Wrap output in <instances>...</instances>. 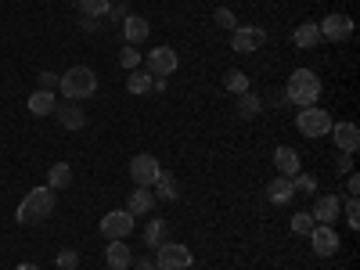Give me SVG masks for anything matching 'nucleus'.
<instances>
[{"label":"nucleus","instance_id":"72a5a7b5","mask_svg":"<svg viewBox=\"0 0 360 270\" xmlns=\"http://www.w3.org/2000/svg\"><path fill=\"white\" fill-rule=\"evenodd\" d=\"M346 224L356 231L360 227V202L353 198V195H346Z\"/></svg>","mask_w":360,"mask_h":270},{"label":"nucleus","instance_id":"cd10ccee","mask_svg":"<svg viewBox=\"0 0 360 270\" xmlns=\"http://www.w3.org/2000/svg\"><path fill=\"white\" fill-rule=\"evenodd\" d=\"M292 188H295V195H314L317 191V176L314 173H295L292 176Z\"/></svg>","mask_w":360,"mask_h":270},{"label":"nucleus","instance_id":"58836bf2","mask_svg":"<svg viewBox=\"0 0 360 270\" xmlns=\"http://www.w3.org/2000/svg\"><path fill=\"white\" fill-rule=\"evenodd\" d=\"M137 270H159V266H155L152 256H141V259H137Z\"/></svg>","mask_w":360,"mask_h":270},{"label":"nucleus","instance_id":"412c9836","mask_svg":"<svg viewBox=\"0 0 360 270\" xmlns=\"http://www.w3.org/2000/svg\"><path fill=\"white\" fill-rule=\"evenodd\" d=\"M274 166H278L281 176H295L299 173V152H295V148H288V144H281L278 152H274Z\"/></svg>","mask_w":360,"mask_h":270},{"label":"nucleus","instance_id":"f257e3e1","mask_svg":"<svg viewBox=\"0 0 360 270\" xmlns=\"http://www.w3.org/2000/svg\"><path fill=\"white\" fill-rule=\"evenodd\" d=\"M51 213H54V191L44 184V188H33L22 198V205L15 209V220L22 227H33V224H44Z\"/></svg>","mask_w":360,"mask_h":270},{"label":"nucleus","instance_id":"c756f323","mask_svg":"<svg viewBox=\"0 0 360 270\" xmlns=\"http://www.w3.org/2000/svg\"><path fill=\"white\" fill-rule=\"evenodd\" d=\"M213 22H217L220 29H227V33H234V29H238V18H234L231 8H217V11H213Z\"/></svg>","mask_w":360,"mask_h":270},{"label":"nucleus","instance_id":"1a4fd4ad","mask_svg":"<svg viewBox=\"0 0 360 270\" xmlns=\"http://www.w3.org/2000/svg\"><path fill=\"white\" fill-rule=\"evenodd\" d=\"M137 227V217H130L127 209H115V213H105V220H101V234L108 238H127L130 231Z\"/></svg>","mask_w":360,"mask_h":270},{"label":"nucleus","instance_id":"7ed1b4c3","mask_svg":"<svg viewBox=\"0 0 360 270\" xmlns=\"http://www.w3.org/2000/svg\"><path fill=\"white\" fill-rule=\"evenodd\" d=\"M58 90L65 94V101H86V98H94V90H98V72L86 69V65H72L62 79H58Z\"/></svg>","mask_w":360,"mask_h":270},{"label":"nucleus","instance_id":"a211bd4d","mask_svg":"<svg viewBox=\"0 0 360 270\" xmlns=\"http://www.w3.org/2000/svg\"><path fill=\"white\" fill-rule=\"evenodd\" d=\"M25 108L33 112V115H54V108H58V98H54V90H33L29 94V101H25Z\"/></svg>","mask_w":360,"mask_h":270},{"label":"nucleus","instance_id":"7c9ffc66","mask_svg":"<svg viewBox=\"0 0 360 270\" xmlns=\"http://www.w3.org/2000/svg\"><path fill=\"white\" fill-rule=\"evenodd\" d=\"M119 65H123V69H127V72H134V69H137V65H141V51H137V47H130V44H127V51H123V54H119Z\"/></svg>","mask_w":360,"mask_h":270},{"label":"nucleus","instance_id":"c9c22d12","mask_svg":"<svg viewBox=\"0 0 360 270\" xmlns=\"http://www.w3.org/2000/svg\"><path fill=\"white\" fill-rule=\"evenodd\" d=\"M335 166H339V173H349L353 169V152H339L335 155Z\"/></svg>","mask_w":360,"mask_h":270},{"label":"nucleus","instance_id":"9d476101","mask_svg":"<svg viewBox=\"0 0 360 270\" xmlns=\"http://www.w3.org/2000/svg\"><path fill=\"white\" fill-rule=\"evenodd\" d=\"M317 29H321V40L342 44V40H349V37H353V18H349V15H328Z\"/></svg>","mask_w":360,"mask_h":270},{"label":"nucleus","instance_id":"e433bc0d","mask_svg":"<svg viewBox=\"0 0 360 270\" xmlns=\"http://www.w3.org/2000/svg\"><path fill=\"white\" fill-rule=\"evenodd\" d=\"M346 195H353V198L360 195V176L356 173H349V180H346Z\"/></svg>","mask_w":360,"mask_h":270},{"label":"nucleus","instance_id":"ea45409f","mask_svg":"<svg viewBox=\"0 0 360 270\" xmlns=\"http://www.w3.org/2000/svg\"><path fill=\"white\" fill-rule=\"evenodd\" d=\"M15 270H40V266H37V263H18Z\"/></svg>","mask_w":360,"mask_h":270},{"label":"nucleus","instance_id":"f03ea898","mask_svg":"<svg viewBox=\"0 0 360 270\" xmlns=\"http://www.w3.org/2000/svg\"><path fill=\"white\" fill-rule=\"evenodd\" d=\"M285 98H288V105H299V108L317 105V98H321V79H317V72H310V69H295V72L288 76Z\"/></svg>","mask_w":360,"mask_h":270},{"label":"nucleus","instance_id":"4be33fe9","mask_svg":"<svg viewBox=\"0 0 360 270\" xmlns=\"http://www.w3.org/2000/svg\"><path fill=\"white\" fill-rule=\"evenodd\" d=\"M72 184V166L69 162H54L51 169H47V188L51 191H65Z\"/></svg>","mask_w":360,"mask_h":270},{"label":"nucleus","instance_id":"6e6552de","mask_svg":"<svg viewBox=\"0 0 360 270\" xmlns=\"http://www.w3.org/2000/svg\"><path fill=\"white\" fill-rule=\"evenodd\" d=\"M310 245H314L317 256H335L342 242H339V231H335L332 224H314V231H310Z\"/></svg>","mask_w":360,"mask_h":270},{"label":"nucleus","instance_id":"f704fd0d","mask_svg":"<svg viewBox=\"0 0 360 270\" xmlns=\"http://www.w3.org/2000/svg\"><path fill=\"white\" fill-rule=\"evenodd\" d=\"M37 79H40V90H58V79H62V76H54V72H40Z\"/></svg>","mask_w":360,"mask_h":270},{"label":"nucleus","instance_id":"b1692460","mask_svg":"<svg viewBox=\"0 0 360 270\" xmlns=\"http://www.w3.org/2000/svg\"><path fill=\"white\" fill-rule=\"evenodd\" d=\"M234 108H238V115H242V119H256L263 112V98H256L252 90H245V94H238Z\"/></svg>","mask_w":360,"mask_h":270},{"label":"nucleus","instance_id":"bb28decb","mask_svg":"<svg viewBox=\"0 0 360 270\" xmlns=\"http://www.w3.org/2000/svg\"><path fill=\"white\" fill-rule=\"evenodd\" d=\"M162 242H166V220H152V224L144 227V245L148 249H159Z\"/></svg>","mask_w":360,"mask_h":270},{"label":"nucleus","instance_id":"aec40b11","mask_svg":"<svg viewBox=\"0 0 360 270\" xmlns=\"http://www.w3.org/2000/svg\"><path fill=\"white\" fill-rule=\"evenodd\" d=\"M152 205H155L152 191H148V188H134L130 198H127V213L130 217H144V213H152Z\"/></svg>","mask_w":360,"mask_h":270},{"label":"nucleus","instance_id":"9b49d317","mask_svg":"<svg viewBox=\"0 0 360 270\" xmlns=\"http://www.w3.org/2000/svg\"><path fill=\"white\" fill-rule=\"evenodd\" d=\"M176 65H180V58H176L173 47L162 44V47H155V51H148V72H152V76H173Z\"/></svg>","mask_w":360,"mask_h":270},{"label":"nucleus","instance_id":"ddd939ff","mask_svg":"<svg viewBox=\"0 0 360 270\" xmlns=\"http://www.w3.org/2000/svg\"><path fill=\"white\" fill-rule=\"evenodd\" d=\"M332 141H335V148L339 152H356L360 148V130H356V123H332Z\"/></svg>","mask_w":360,"mask_h":270},{"label":"nucleus","instance_id":"2eb2a0df","mask_svg":"<svg viewBox=\"0 0 360 270\" xmlns=\"http://www.w3.org/2000/svg\"><path fill=\"white\" fill-rule=\"evenodd\" d=\"M314 224H335L339 220V195H321L310 209Z\"/></svg>","mask_w":360,"mask_h":270},{"label":"nucleus","instance_id":"393cba45","mask_svg":"<svg viewBox=\"0 0 360 270\" xmlns=\"http://www.w3.org/2000/svg\"><path fill=\"white\" fill-rule=\"evenodd\" d=\"M224 90H231V94H245V90H252L249 76L242 69H227L224 72Z\"/></svg>","mask_w":360,"mask_h":270},{"label":"nucleus","instance_id":"20e7f679","mask_svg":"<svg viewBox=\"0 0 360 270\" xmlns=\"http://www.w3.org/2000/svg\"><path fill=\"white\" fill-rule=\"evenodd\" d=\"M195 263V252L188 245H180V242H162L155 249V266L159 270H191Z\"/></svg>","mask_w":360,"mask_h":270},{"label":"nucleus","instance_id":"f3484780","mask_svg":"<svg viewBox=\"0 0 360 270\" xmlns=\"http://www.w3.org/2000/svg\"><path fill=\"white\" fill-rule=\"evenodd\" d=\"M266 198L270 202H274V205H288L292 198H295V188H292V176H274V180H270V184H266Z\"/></svg>","mask_w":360,"mask_h":270},{"label":"nucleus","instance_id":"4468645a","mask_svg":"<svg viewBox=\"0 0 360 270\" xmlns=\"http://www.w3.org/2000/svg\"><path fill=\"white\" fill-rule=\"evenodd\" d=\"M54 115H58V123H62L65 130H83L86 127V112L79 108V101H62L54 108Z\"/></svg>","mask_w":360,"mask_h":270},{"label":"nucleus","instance_id":"a878e982","mask_svg":"<svg viewBox=\"0 0 360 270\" xmlns=\"http://www.w3.org/2000/svg\"><path fill=\"white\" fill-rule=\"evenodd\" d=\"M152 72H141V69H134L130 76H127V90L130 94H148V90H152Z\"/></svg>","mask_w":360,"mask_h":270},{"label":"nucleus","instance_id":"423d86ee","mask_svg":"<svg viewBox=\"0 0 360 270\" xmlns=\"http://www.w3.org/2000/svg\"><path fill=\"white\" fill-rule=\"evenodd\" d=\"M159 173H162V166H159V159H155V155L141 152V155H134V159H130V180H134V188H152Z\"/></svg>","mask_w":360,"mask_h":270},{"label":"nucleus","instance_id":"39448f33","mask_svg":"<svg viewBox=\"0 0 360 270\" xmlns=\"http://www.w3.org/2000/svg\"><path fill=\"white\" fill-rule=\"evenodd\" d=\"M295 127H299L303 137H324L328 130H332V115H328L324 108H317V105H310V108H299Z\"/></svg>","mask_w":360,"mask_h":270},{"label":"nucleus","instance_id":"6ab92c4d","mask_svg":"<svg viewBox=\"0 0 360 270\" xmlns=\"http://www.w3.org/2000/svg\"><path fill=\"white\" fill-rule=\"evenodd\" d=\"M292 44H295L299 51H314V47L321 44V29H317V22H303V25H295Z\"/></svg>","mask_w":360,"mask_h":270},{"label":"nucleus","instance_id":"2f4dec72","mask_svg":"<svg viewBox=\"0 0 360 270\" xmlns=\"http://www.w3.org/2000/svg\"><path fill=\"white\" fill-rule=\"evenodd\" d=\"M314 231V217L310 213H295L292 217V234H310Z\"/></svg>","mask_w":360,"mask_h":270},{"label":"nucleus","instance_id":"c85d7f7f","mask_svg":"<svg viewBox=\"0 0 360 270\" xmlns=\"http://www.w3.org/2000/svg\"><path fill=\"white\" fill-rule=\"evenodd\" d=\"M108 0H79V11L86 15V18H105L108 15Z\"/></svg>","mask_w":360,"mask_h":270},{"label":"nucleus","instance_id":"f8f14e48","mask_svg":"<svg viewBox=\"0 0 360 270\" xmlns=\"http://www.w3.org/2000/svg\"><path fill=\"white\" fill-rule=\"evenodd\" d=\"M105 263H108V270H130L134 266V249L123 242V238H112L108 249H105Z\"/></svg>","mask_w":360,"mask_h":270},{"label":"nucleus","instance_id":"5701e85b","mask_svg":"<svg viewBox=\"0 0 360 270\" xmlns=\"http://www.w3.org/2000/svg\"><path fill=\"white\" fill-rule=\"evenodd\" d=\"M152 188H155V198H162V202H176L180 198V184H176L173 173H159Z\"/></svg>","mask_w":360,"mask_h":270},{"label":"nucleus","instance_id":"0eeeda50","mask_svg":"<svg viewBox=\"0 0 360 270\" xmlns=\"http://www.w3.org/2000/svg\"><path fill=\"white\" fill-rule=\"evenodd\" d=\"M263 44H266V33H263L259 25H238L234 33H231V51H238V54H252Z\"/></svg>","mask_w":360,"mask_h":270},{"label":"nucleus","instance_id":"4c0bfd02","mask_svg":"<svg viewBox=\"0 0 360 270\" xmlns=\"http://www.w3.org/2000/svg\"><path fill=\"white\" fill-rule=\"evenodd\" d=\"M130 11H127V4H115V8H108V18H127Z\"/></svg>","mask_w":360,"mask_h":270},{"label":"nucleus","instance_id":"473e14b6","mask_svg":"<svg viewBox=\"0 0 360 270\" xmlns=\"http://www.w3.org/2000/svg\"><path fill=\"white\" fill-rule=\"evenodd\" d=\"M79 266V252L76 249H62L58 252V270H76Z\"/></svg>","mask_w":360,"mask_h":270},{"label":"nucleus","instance_id":"dca6fc26","mask_svg":"<svg viewBox=\"0 0 360 270\" xmlns=\"http://www.w3.org/2000/svg\"><path fill=\"white\" fill-rule=\"evenodd\" d=\"M148 33H152V25H148V18H144V15H127V18H123V37H127V44H130V47L144 44V40H148Z\"/></svg>","mask_w":360,"mask_h":270}]
</instances>
